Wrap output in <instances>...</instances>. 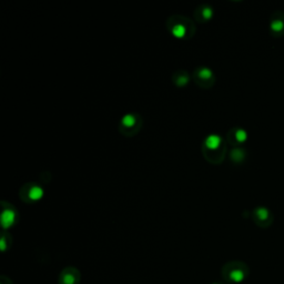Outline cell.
<instances>
[{
  "label": "cell",
  "instance_id": "cell-1",
  "mask_svg": "<svg viewBox=\"0 0 284 284\" xmlns=\"http://www.w3.org/2000/svg\"><path fill=\"white\" fill-rule=\"evenodd\" d=\"M246 273H248V270H246L245 265L240 262H230L222 269L223 279L233 283L242 282L245 279Z\"/></svg>",
  "mask_w": 284,
  "mask_h": 284
},
{
  "label": "cell",
  "instance_id": "cell-2",
  "mask_svg": "<svg viewBox=\"0 0 284 284\" xmlns=\"http://www.w3.org/2000/svg\"><path fill=\"white\" fill-rule=\"evenodd\" d=\"M270 33L273 37L284 36V11L275 10L270 18Z\"/></svg>",
  "mask_w": 284,
  "mask_h": 284
},
{
  "label": "cell",
  "instance_id": "cell-3",
  "mask_svg": "<svg viewBox=\"0 0 284 284\" xmlns=\"http://www.w3.org/2000/svg\"><path fill=\"white\" fill-rule=\"evenodd\" d=\"M81 274L77 268L68 267L61 271L59 275V284H80Z\"/></svg>",
  "mask_w": 284,
  "mask_h": 284
},
{
  "label": "cell",
  "instance_id": "cell-4",
  "mask_svg": "<svg viewBox=\"0 0 284 284\" xmlns=\"http://www.w3.org/2000/svg\"><path fill=\"white\" fill-rule=\"evenodd\" d=\"M253 219L257 224L265 228L272 223V212L265 207H257L253 211Z\"/></svg>",
  "mask_w": 284,
  "mask_h": 284
},
{
  "label": "cell",
  "instance_id": "cell-5",
  "mask_svg": "<svg viewBox=\"0 0 284 284\" xmlns=\"http://www.w3.org/2000/svg\"><path fill=\"white\" fill-rule=\"evenodd\" d=\"M222 144H223V140L220 137L219 134H210L205 140V147L206 149L209 151H217L219 150Z\"/></svg>",
  "mask_w": 284,
  "mask_h": 284
},
{
  "label": "cell",
  "instance_id": "cell-6",
  "mask_svg": "<svg viewBox=\"0 0 284 284\" xmlns=\"http://www.w3.org/2000/svg\"><path fill=\"white\" fill-rule=\"evenodd\" d=\"M16 219H17V214L15 210H12L11 208H7L3 211L2 224L5 229H8V228H11L16 223Z\"/></svg>",
  "mask_w": 284,
  "mask_h": 284
},
{
  "label": "cell",
  "instance_id": "cell-7",
  "mask_svg": "<svg viewBox=\"0 0 284 284\" xmlns=\"http://www.w3.org/2000/svg\"><path fill=\"white\" fill-rule=\"evenodd\" d=\"M230 138L234 144H243L248 139V133L242 128H236L230 133Z\"/></svg>",
  "mask_w": 284,
  "mask_h": 284
},
{
  "label": "cell",
  "instance_id": "cell-8",
  "mask_svg": "<svg viewBox=\"0 0 284 284\" xmlns=\"http://www.w3.org/2000/svg\"><path fill=\"white\" fill-rule=\"evenodd\" d=\"M171 34L174 35L176 38H179V39L184 38L187 34V28L182 23H175L174 26L171 27Z\"/></svg>",
  "mask_w": 284,
  "mask_h": 284
},
{
  "label": "cell",
  "instance_id": "cell-9",
  "mask_svg": "<svg viewBox=\"0 0 284 284\" xmlns=\"http://www.w3.org/2000/svg\"><path fill=\"white\" fill-rule=\"evenodd\" d=\"M42 196H44V190L38 186L33 187L28 192V197L33 201H39Z\"/></svg>",
  "mask_w": 284,
  "mask_h": 284
},
{
  "label": "cell",
  "instance_id": "cell-10",
  "mask_svg": "<svg viewBox=\"0 0 284 284\" xmlns=\"http://www.w3.org/2000/svg\"><path fill=\"white\" fill-rule=\"evenodd\" d=\"M135 123H137V117L134 115H126L123 116L121 119V125L127 129L133 128L135 126Z\"/></svg>",
  "mask_w": 284,
  "mask_h": 284
},
{
  "label": "cell",
  "instance_id": "cell-11",
  "mask_svg": "<svg viewBox=\"0 0 284 284\" xmlns=\"http://www.w3.org/2000/svg\"><path fill=\"white\" fill-rule=\"evenodd\" d=\"M196 76L200 80H211L213 77V72L211 69H209V68H201L196 71Z\"/></svg>",
  "mask_w": 284,
  "mask_h": 284
},
{
  "label": "cell",
  "instance_id": "cell-12",
  "mask_svg": "<svg viewBox=\"0 0 284 284\" xmlns=\"http://www.w3.org/2000/svg\"><path fill=\"white\" fill-rule=\"evenodd\" d=\"M245 158V153L244 150L242 149H234L231 152V159L233 160L234 162H241L243 161Z\"/></svg>",
  "mask_w": 284,
  "mask_h": 284
},
{
  "label": "cell",
  "instance_id": "cell-13",
  "mask_svg": "<svg viewBox=\"0 0 284 284\" xmlns=\"http://www.w3.org/2000/svg\"><path fill=\"white\" fill-rule=\"evenodd\" d=\"M213 16V10L212 8H210V7H206V8H203L202 9V17H203V19H206V20H210L212 18Z\"/></svg>",
  "mask_w": 284,
  "mask_h": 284
},
{
  "label": "cell",
  "instance_id": "cell-14",
  "mask_svg": "<svg viewBox=\"0 0 284 284\" xmlns=\"http://www.w3.org/2000/svg\"><path fill=\"white\" fill-rule=\"evenodd\" d=\"M188 82H189V77L188 75H186V73H182V75L178 76V81H177L178 86L182 87V86H186Z\"/></svg>",
  "mask_w": 284,
  "mask_h": 284
},
{
  "label": "cell",
  "instance_id": "cell-15",
  "mask_svg": "<svg viewBox=\"0 0 284 284\" xmlns=\"http://www.w3.org/2000/svg\"><path fill=\"white\" fill-rule=\"evenodd\" d=\"M0 284H12L11 280L7 276H0Z\"/></svg>",
  "mask_w": 284,
  "mask_h": 284
},
{
  "label": "cell",
  "instance_id": "cell-16",
  "mask_svg": "<svg viewBox=\"0 0 284 284\" xmlns=\"http://www.w3.org/2000/svg\"><path fill=\"white\" fill-rule=\"evenodd\" d=\"M213 284H219V283H213Z\"/></svg>",
  "mask_w": 284,
  "mask_h": 284
}]
</instances>
